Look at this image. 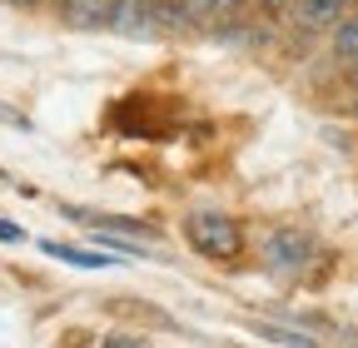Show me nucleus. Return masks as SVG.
Segmentation results:
<instances>
[{"mask_svg": "<svg viewBox=\"0 0 358 348\" xmlns=\"http://www.w3.org/2000/svg\"><path fill=\"white\" fill-rule=\"evenodd\" d=\"M185 25H204V30H219L224 20H234L244 0H174Z\"/></svg>", "mask_w": 358, "mask_h": 348, "instance_id": "5", "label": "nucleus"}, {"mask_svg": "<svg viewBox=\"0 0 358 348\" xmlns=\"http://www.w3.org/2000/svg\"><path fill=\"white\" fill-rule=\"evenodd\" d=\"M10 6H20V10H30V6H40V0H10Z\"/></svg>", "mask_w": 358, "mask_h": 348, "instance_id": "13", "label": "nucleus"}, {"mask_svg": "<svg viewBox=\"0 0 358 348\" xmlns=\"http://www.w3.org/2000/svg\"><path fill=\"white\" fill-rule=\"evenodd\" d=\"M55 6L70 30H110L115 15V0H55Z\"/></svg>", "mask_w": 358, "mask_h": 348, "instance_id": "4", "label": "nucleus"}, {"mask_svg": "<svg viewBox=\"0 0 358 348\" xmlns=\"http://www.w3.org/2000/svg\"><path fill=\"white\" fill-rule=\"evenodd\" d=\"M40 249L70 269H110L115 264V254H105V249H75V244H55V239H40Z\"/></svg>", "mask_w": 358, "mask_h": 348, "instance_id": "6", "label": "nucleus"}, {"mask_svg": "<svg viewBox=\"0 0 358 348\" xmlns=\"http://www.w3.org/2000/svg\"><path fill=\"white\" fill-rule=\"evenodd\" d=\"M0 124H10V129H20V135H30V129H35V119H25L15 105H6V100H0Z\"/></svg>", "mask_w": 358, "mask_h": 348, "instance_id": "9", "label": "nucleus"}, {"mask_svg": "<svg viewBox=\"0 0 358 348\" xmlns=\"http://www.w3.org/2000/svg\"><path fill=\"white\" fill-rule=\"evenodd\" d=\"M185 239H189V249L204 254V259H234V254L244 249L239 219H229V214H214V209L189 214V219H185Z\"/></svg>", "mask_w": 358, "mask_h": 348, "instance_id": "1", "label": "nucleus"}, {"mask_svg": "<svg viewBox=\"0 0 358 348\" xmlns=\"http://www.w3.org/2000/svg\"><path fill=\"white\" fill-rule=\"evenodd\" d=\"M329 50H334V60H343V65L358 55V10L334 20V40H329Z\"/></svg>", "mask_w": 358, "mask_h": 348, "instance_id": "8", "label": "nucleus"}, {"mask_svg": "<svg viewBox=\"0 0 358 348\" xmlns=\"http://www.w3.org/2000/svg\"><path fill=\"white\" fill-rule=\"evenodd\" d=\"M348 75H353V85H358V55H353V60H348Z\"/></svg>", "mask_w": 358, "mask_h": 348, "instance_id": "12", "label": "nucleus"}, {"mask_svg": "<svg viewBox=\"0 0 358 348\" xmlns=\"http://www.w3.org/2000/svg\"><path fill=\"white\" fill-rule=\"evenodd\" d=\"M294 15H299L308 30H324V25H334L338 15H348V6H343V0H294Z\"/></svg>", "mask_w": 358, "mask_h": 348, "instance_id": "7", "label": "nucleus"}, {"mask_svg": "<svg viewBox=\"0 0 358 348\" xmlns=\"http://www.w3.org/2000/svg\"><path fill=\"white\" fill-rule=\"evenodd\" d=\"M20 239H25V229L15 219H0V244H20Z\"/></svg>", "mask_w": 358, "mask_h": 348, "instance_id": "10", "label": "nucleus"}, {"mask_svg": "<svg viewBox=\"0 0 358 348\" xmlns=\"http://www.w3.org/2000/svg\"><path fill=\"white\" fill-rule=\"evenodd\" d=\"M65 219L75 224H90V229H110V234H129V239H155L159 229L145 224V219H129V214H95V209H80V204H60Z\"/></svg>", "mask_w": 358, "mask_h": 348, "instance_id": "3", "label": "nucleus"}, {"mask_svg": "<svg viewBox=\"0 0 358 348\" xmlns=\"http://www.w3.org/2000/svg\"><path fill=\"white\" fill-rule=\"evenodd\" d=\"M313 259V239L299 234V229H279L264 239V264L268 269H303Z\"/></svg>", "mask_w": 358, "mask_h": 348, "instance_id": "2", "label": "nucleus"}, {"mask_svg": "<svg viewBox=\"0 0 358 348\" xmlns=\"http://www.w3.org/2000/svg\"><path fill=\"white\" fill-rule=\"evenodd\" d=\"M268 10H294V0H264Z\"/></svg>", "mask_w": 358, "mask_h": 348, "instance_id": "11", "label": "nucleus"}, {"mask_svg": "<svg viewBox=\"0 0 358 348\" xmlns=\"http://www.w3.org/2000/svg\"><path fill=\"white\" fill-rule=\"evenodd\" d=\"M353 115H358V100H353Z\"/></svg>", "mask_w": 358, "mask_h": 348, "instance_id": "14", "label": "nucleus"}]
</instances>
